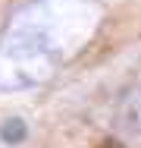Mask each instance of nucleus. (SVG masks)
I'll list each match as a JSON object with an SVG mask.
<instances>
[{"mask_svg": "<svg viewBox=\"0 0 141 148\" xmlns=\"http://www.w3.org/2000/svg\"><path fill=\"white\" fill-rule=\"evenodd\" d=\"M100 0H28L0 29V91L54 82L104 25Z\"/></svg>", "mask_w": 141, "mask_h": 148, "instance_id": "1", "label": "nucleus"}, {"mask_svg": "<svg viewBox=\"0 0 141 148\" xmlns=\"http://www.w3.org/2000/svg\"><path fill=\"white\" fill-rule=\"evenodd\" d=\"M119 120H122L125 129H132V132H138V136H141V79H138V85L125 95L122 110H119Z\"/></svg>", "mask_w": 141, "mask_h": 148, "instance_id": "2", "label": "nucleus"}, {"mask_svg": "<svg viewBox=\"0 0 141 148\" xmlns=\"http://www.w3.org/2000/svg\"><path fill=\"white\" fill-rule=\"evenodd\" d=\"M28 139V123L22 117H6L3 123H0V142L3 145H22Z\"/></svg>", "mask_w": 141, "mask_h": 148, "instance_id": "3", "label": "nucleus"}]
</instances>
